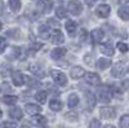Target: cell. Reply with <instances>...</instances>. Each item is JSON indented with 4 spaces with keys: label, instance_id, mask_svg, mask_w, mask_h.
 Here are the masks:
<instances>
[{
    "label": "cell",
    "instance_id": "26",
    "mask_svg": "<svg viewBox=\"0 0 129 128\" xmlns=\"http://www.w3.org/2000/svg\"><path fill=\"white\" fill-rule=\"evenodd\" d=\"M97 65H98V67H100L101 70H106V69H109V67L111 66V61L107 60V58H100Z\"/></svg>",
    "mask_w": 129,
    "mask_h": 128
},
{
    "label": "cell",
    "instance_id": "36",
    "mask_svg": "<svg viewBox=\"0 0 129 128\" xmlns=\"http://www.w3.org/2000/svg\"><path fill=\"white\" fill-rule=\"evenodd\" d=\"M66 119H71V120H76L78 119V116H76V114H74V113H69V114H66Z\"/></svg>",
    "mask_w": 129,
    "mask_h": 128
},
{
    "label": "cell",
    "instance_id": "25",
    "mask_svg": "<svg viewBox=\"0 0 129 128\" xmlns=\"http://www.w3.org/2000/svg\"><path fill=\"white\" fill-rule=\"evenodd\" d=\"M47 97H48V92H45V91H39V92L35 94V98H36L40 104H45V102H47Z\"/></svg>",
    "mask_w": 129,
    "mask_h": 128
},
{
    "label": "cell",
    "instance_id": "3",
    "mask_svg": "<svg viewBox=\"0 0 129 128\" xmlns=\"http://www.w3.org/2000/svg\"><path fill=\"white\" fill-rule=\"evenodd\" d=\"M50 75H52L53 80L56 82V84L61 85V87H63V85L67 84V78H66V75H64L62 71H59V70H52Z\"/></svg>",
    "mask_w": 129,
    "mask_h": 128
},
{
    "label": "cell",
    "instance_id": "5",
    "mask_svg": "<svg viewBox=\"0 0 129 128\" xmlns=\"http://www.w3.org/2000/svg\"><path fill=\"white\" fill-rule=\"evenodd\" d=\"M111 13V8L107 4H101L95 8V16H98L100 18H107Z\"/></svg>",
    "mask_w": 129,
    "mask_h": 128
},
{
    "label": "cell",
    "instance_id": "9",
    "mask_svg": "<svg viewBox=\"0 0 129 128\" xmlns=\"http://www.w3.org/2000/svg\"><path fill=\"white\" fill-rule=\"evenodd\" d=\"M84 76H85V80H87L88 84L90 85H98L101 83V78L98 74H95V72H88V74H84Z\"/></svg>",
    "mask_w": 129,
    "mask_h": 128
},
{
    "label": "cell",
    "instance_id": "2",
    "mask_svg": "<svg viewBox=\"0 0 129 128\" xmlns=\"http://www.w3.org/2000/svg\"><path fill=\"white\" fill-rule=\"evenodd\" d=\"M67 9L69 12L74 16H79L83 12V4L79 2V0H70L67 4Z\"/></svg>",
    "mask_w": 129,
    "mask_h": 128
},
{
    "label": "cell",
    "instance_id": "22",
    "mask_svg": "<svg viewBox=\"0 0 129 128\" xmlns=\"http://www.w3.org/2000/svg\"><path fill=\"white\" fill-rule=\"evenodd\" d=\"M49 108H50L53 111H59V110L62 109V102H61L59 100H57V98H53V100H50V102H49Z\"/></svg>",
    "mask_w": 129,
    "mask_h": 128
},
{
    "label": "cell",
    "instance_id": "19",
    "mask_svg": "<svg viewBox=\"0 0 129 128\" xmlns=\"http://www.w3.org/2000/svg\"><path fill=\"white\" fill-rule=\"evenodd\" d=\"M32 123L38 127H45L47 125V119L43 115H34L32 118Z\"/></svg>",
    "mask_w": 129,
    "mask_h": 128
},
{
    "label": "cell",
    "instance_id": "38",
    "mask_svg": "<svg viewBox=\"0 0 129 128\" xmlns=\"http://www.w3.org/2000/svg\"><path fill=\"white\" fill-rule=\"evenodd\" d=\"M95 2H97V0H85V3H87L88 5H93Z\"/></svg>",
    "mask_w": 129,
    "mask_h": 128
},
{
    "label": "cell",
    "instance_id": "34",
    "mask_svg": "<svg viewBox=\"0 0 129 128\" xmlns=\"http://www.w3.org/2000/svg\"><path fill=\"white\" fill-rule=\"evenodd\" d=\"M116 47H117V49H119L120 52H123V53H125L126 50H128V45L125 44V43H121V41H119L116 44Z\"/></svg>",
    "mask_w": 129,
    "mask_h": 128
},
{
    "label": "cell",
    "instance_id": "6",
    "mask_svg": "<svg viewBox=\"0 0 129 128\" xmlns=\"http://www.w3.org/2000/svg\"><path fill=\"white\" fill-rule=\"evenodd\" d=\"M125 74H126V67L124 65H121V63H116V65L111 69V75L114 78L120 79L125 75Z\"/></svg>",
    "mask_w": 129,
    "mask_h": 128
},
{
    "label": "cell",
    "instance_id": "33",
    "mask_svg": "<svg viewBox=\"0 0 129 128\" xmlns=\"http://www.w3.org/2000/svg\"><path fill=\"white\" fill-rule=\"evenodd\" d=\"M16 123L13 122H3L2 124H0V128H16Z\"/></svg>",
    "mask_w": 129,
    "mask_h": 128
},
{
    "label": "cell",
    "instance_id": "14",
    "mask_svg": "<svg viewBox=\"0 0 129 128\" xmlns=\"http://www.w3.org/2000/svg\"><path fill=\"white\" fill-rule=\"evenodd\" d=\"M64 55H66V48H63V47H58L50 52V57L53 60H61Z\"/></svg>",
    "mask_w": 129,
    "mask_h": 128
},
{
    "label": "cell",
    "instance_id": "13",
    "mask_svg": "<svg viewBox=\"0 0 129 128\" xmlns=\"http://www.w3.org/2000/svg\"><path fill=\"white\" fill-rule=\"evenodd\" d=\"M25 110L28 115H38L40 111H41V108L39 105H35V104H26L25 105Z\"/></svg>",
    "mask_w": 129,
    "mask_h": 128
},
{
    "label": "cell",
    "instance_id": "18",
    "mask_svg": "<svg viewBox=\"0 0 129 128\" xmlns=\"http://www.w3.org/2000/svg\"><path fill=\"white\" fill-rule=\"evenodd\" d=\"M100 50L106 56H112L114 55V48H112V44L111 43H106V44H102Z\"/></svg>",
    "mask_w": 129,
    "mask_h": 128
},
{
    "label": "cell",
    "instance_id": "23",
    "mask_svg": "<svg viewBox=\"0 0 129 128\" xmlns=\"http://www.w3.org/2000/svg\"><path fill=\"white\" fill-rule=\"evenodd\" d=\"M64 27H66V30H67V33L70 34V35H74L75 34V31H76V29H78V26H76V23L74 22V21H67L66 22V25H64Z\"/></svg>",
    "mask_w": 129,
    "mask_h": 128
},
{
    "label": "cell",
    "instance_id": "16",
    "mask_svg": "<svg viewBox=\"0 0 129 128\" xmlns=\"http://www.w3.org/2000/svg\"><path fill=\"white\" fill-rule=\"evenodd\" d=\"M30 71L34 74V75H36L38 78H43L45 75V72L43 71V69L39 66V65H36V63H32V65H30Z\"/></svg>",
    "mask_w": 129,
    "mask_h": 128
},
{
    "label": "cell",
    "instance_id": "20",
    "mask_svg": "<svg viewBox=\"0 0 129 128\" xmlns=\"http://www.w3.org/2000/svg\"><path fill=\"white\" fill-rule=\"evenodd\" d=\"M21 7H22L21 0H9V8L12 9V12L18 13L19 10H21Z\"/></svg>",
    "mask_w": 129,
    "mask_h": 128
},
{
    "label": "cell",
    "instance_id": "42",
    "mask_svg": "<svg viewBox=\"0 0 129 128\" xmlns=\"http://www.w3.org/2000/svg\"><path fill=\"white\" fill-rule=\"evenodd\" d=\"M3 115V113H2V110H0V116H2Z\"/></svg>",
    "mask_w": 129,
    "mask_h": 128
},
{
    "label": "cell",
    "instance_id": "1",
    "mask_svg": "<svg viewBox=\"0 0 129 128\" xmlns=\"http://www.w3.org/2000/svg\"><path fill=\"white\" fill-rule=\"evenodd\" d=\"M111 97H112L111 88H109V87H106V85H105V87H101L98 89V98H100L101 102H103V104L110 102L111 101Z\"/></svg>",
    "mask_w": 129,
    "mask_h": 128
},
{
    "label": "cell",
    "instance_id": "32",
    "mask_svg": "<svg viewBox=\"0 0 129 128\" xmlns=\"http://www.w3.org/2000/svg\"><path fill=\"white\" fill-rule=\"evenodd\" d=\"M7 45H8V41H7V39H4L3 36H0V53H3V52L5 50Z\"/></svg>",
    "mask_w": 129,
    "mask_h": 128
},
{
    "label": "cell",
    "instance_id": "4",
    "mask_svg": "<svg viewBox=\"0 0 129 128\" xmlns=\"http://www.w3.org/2000/svg\"><path fill=\"white\" fill-rule=\"evenodd\" d=\"M53 8V3L50 2V0H39V3H38V10L40 13L43 14H47L49 13L50 10Z\"/></svg>",
    "mask_w": 129,
    "mask_h": 128
},
{
    "label": "cell",
    "instance_id": "39",
    "mask_svg": "<svg viewBox=\"0 0 129 128\" xmlns=\"http://www.w3.org/2000/svg\"><path fill=\"white\" fill-rule=\"evenodd\" d=\"M105 128H115V127H114V125H110V124H107Z\"/></svg>",
    "mask_w": 129,
    "mask_h": 128
},
{
    "label": "cell",
    "instance_id": "31",
    "mask_svg": "<svg viewBox=\"0 0 129 128\" xmlns=\"http://www.w3.org/2000/svg\"><path fill=\"white\" fill-rule=\"evenodd\" d=\"M89 38H90V36H89V34H88V31L83 29V30L80 31V40H81L83 43H87Z\"/></svg>",
    "mask_w": 129,
    "mask_h": 128
},
{
    "label": "cell",
    "instance_id": "40",
    "mask_svg": "<svg viewBox=\"0 0 129 128\" xmlns=\"http://www.w3.org/2000/svg\"><path fill=\"white\" fill-rule=\"evenodd\" d=\"M21 128H30V127H27V125H22V127H21Z\"/></svg>",
    "mask_w": 129,
    "mask_h": 128
},
{
    "label": "cell",
    "instance_id": "28",
    "mask_svg": "<svg viewBox=\"0 0 129 128\" xmlns=\"http://www.w3.org/2000/svg\"><path fill=\"white\" fill-rule=\"evenodd\" d=\"M2 101L7 105H14L18 101V98L16 97V96H4V97L2 98Z\"/></svg>",
    "mask_w": 129,
    "mask_h": 128
},
{
    "label": "cell",
    "instance_id": "21",
    "mask_svg": "<svg viewBox=\"0 0 129 128\" xmlns=\"http://www.w3.org/2000/svg\"><path fill=\"white\" fill-rule=\"evenodd\" d=\"M119 16L123 21H128L129 19V8L128 4H124L120 9H119Z\"/></svg>",
    "mask_w": 129,
    "mask_h": 128
},
{
    "label": "cell",
    "instance_id": "7",
    "mask_svg": "<svg viewBox=\"0 0 129 128\" xmlns=\"http://www.w3.org/2000/svg\"><path fill=\"white\" fill-rule=\"evenodd\" d=\"M50 39H52V43L56 44V45H59V44H62V43L64 41V36L62 34V31L58 30V29L50 31Z\"/></svg>",
    "mask_w": 129,
    "mask_h": 128
},
{
    "label": "cell",
    "instance_id": "30",
    "mask_svg": "<svg viewBox=\"0 0 129 128\" xmlns=\"http://www.w3.org/2000/svg\"><path fill=\"white\" fill-rule=\"evenodd\" d=\"M56 14H57V17H58L59 19H61V18H66V9H64L62 5L58 7L57 10H56Z\"/></svg>",
    "mask_w": 129,
    "mask_h": 128
},
{
    "label": "cell",
    "instance_id": "41",
    "mask_svg": "<svg viewBox=\"0 0 129 128\" xmlns=\"http://www.w3.org/2000/svg\"><path fill=\"white\" fill-rule=\"evenodd\" d=\"M3 29V25H2V22H0V30H2Z\"/></svg>",
    "mask_w": 129,
    "mask_h": 128
},
{
    "label": "cell",
    "instance_id": "15",
    "mask_svg": "<svg viewBox=\"0 0 129 128\" xmlns=\"http://www.w3.org/2000/svg\"><path fill=\"white\" fill-rule=\"evenodd\" d=\"M85 104H87V109L92 110L95 105V97L92 92H85Z\"/></svg>",
    "mask_w": 129,
    "mask_h": 128
},
{
    "label": "cell",
    "instance_id": "11",
    "mask_svg": "<svg viewBox=\"0 0 129 128\" xmlns=\"http://www.w3.org/2000/svg\"><path fill=\"white\" fill-rule=\"evenodd\" d=\"M84 74H85V70L80 66H74L71 70H70V76L72 79H80L84 76Z\"/></svg>",
    "mask_w": 129,
    "mask_h": 128
},
{
    "label": "cell",
    "instance_id": "8",
    "mask_svg": "<svg viewBox=\"0 0 129 128\" xmlns=\"http://www.w3.org/2000/svg\"><path fill=\"white\" fill-rule=\"evenodd\" d=\"M100 115H101V118H103V119H114L116 113H115V109L109 108V106H105V108H102L100 110Z\"/></svg>",
    "mask_w": 129,
    "mask_h": 128
},
{
    "label": "cell",
    "instance_id": "37",
    "mask_svg": "<svg viewBox=\"0 0 129 128\" xmlns=\"http://www.w3.org/2000/svg\"><path fill=\"white\" fill-rule=\"evenodd\" d=\"M26 80H27V83L30 84V85H36V84H39V82L38 80H35V79H32V78H26Z\"/></svg>",
    "mask_w": 129,
    "mask_h": 128
},
{
    "label": "cell",
    "instance_id": "27",
    "mask_svg": "<svg viewBox=\"0 0 129 128\" xmlns=\"http://www.w3.org/2000/svg\"><path fill=\"white\" fill-rule=\"evenodd\" d=\"M50 26H47V25H43L39 27V35L40 36H49L50 34Z\"/></svg>",
    "mask_w": 129,
    "mask_h": 128
},
{
    "label": "cell",
    "instance_id": "10",
    "mask_svg": "<svg viewBox=\"0 0 129 128\" xmlns=\"http://www.w3.org/2000/svg\"><path fill=\"white\" fill-rule=\"evenodd\" d=\"M12 80H13V84L16 85V87H22V85L25 84L26 78L23 76V74H22V72L14 71V72L12 74Z\"/></svg>",
    "mask_w": 129,
    "mask_h": 128
},
{
    "label": "cell",
    "instance_id": "12",
    "mask_svg": "<svg viewBox=\"0 0 129 128\" xmlns=\"http://www.w3.org/2000/svg\"><path fill=\"white\" fill-rule=\"evenodd\" d=\"M89 36H92V40L94 43H101L103 36H105V33H103L102 29H94L92 33L89 34Z\"/></svg>",
    "mask_w": 129,
    "mask_h": 128
},
{
    "label": "cell",
    "instance_id": "35",
    "mask_svg": "<svg viewBox=\"0 0 129 128\" xmlns=\"http://www.w3.org/2000/svg\"><path fill=\"white\" fill-rule=\"evenodd\" d=\"M89 128H101V122L98 119H92L90 124H89Z\"/></svg>",
    "mask_w": 129,
    "mask_h": 128
},
{
    "label": "cell",
    "instance_id": "17",
    "mask_svg": "<svg viewBox=\"0 0 129 128\" xmlns=\"http://www.w3.org/2000/svg\"><path fill=\"white\" fill-rule=\"evenodd\" d=\"M9 116L12 119L19 120V119H22V116H23V111L21 110L19 108H13L12 110H9Z\"/></svg>",
    "mask_w": 129,
    "mask_h": 128
},
{
    "label": "cell",
    "instance_id": "24",
    "mask_svg": "<svg viewBox=\"0 0 129 128\" xmlns=\"http://www.w3.org/2000/svg\"><path fill=\"white\" fill-rule=\"evenodd\" d=\"M79 104V97H78V94H70L69 96V101H67V105H69V108H75Z\"/></svg>",
    "mask_w": 129,
    "mask_h": 128
},
{
    "label": "cell",
    "instance_id": "29",
    "mask_svg": "<svg viewBox=\"0 0 129 128\" xmlns=\"http://www.w3.org/2000/svg\"><path fill=\"white\" fill-rule=\"evenodd\" d=\"M120 127L121 128H129V115L128 114H124L121 118H120Z\"/></svg>",
    "mask_w": 129,
    "mask_h": 128
}]
</instances>
